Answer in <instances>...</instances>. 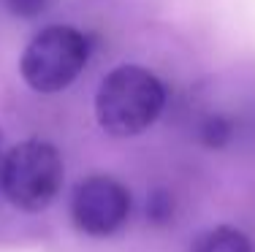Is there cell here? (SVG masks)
Instances as JSON below:
<instances>
[{"label": "cell", "mask_w": 255, "mask_h": 252, "mask_svg": "<svg viewBox=\"0 0 255 252\" xmlns=\"http://www.w3.org/2000/svg\"><path fill=\"white\" fill-rule=\"evenodd\" d=\"M166 87L141 65H120L101 82L95 95V117L112 136H136L160 117Z\"/></svg>", "instance_id": "6da1fadb"}, {"label": "cell", "mask_w": 255, "mask_h": 252, "mask_svg": "<svg viewBox=\"0 0 255 252\" xmlns=\"http://www.w3.org/2000/svg\"><path fill=\"white\" fill-rule=\"evenodd\" d=\"M87 35L68 25H52L25 46L19 68L35 92H60L76 82V76L87 65Z\"/></svg>", "instance_id": "3957f363"}, {"label": "cell", "mask_w": 255, "mask_h": 252, "mask_svg": "<svg viewBox=\"0 0 255 252\" xmlns=\"http://www.w3.org/2000/svg\"><path fill=\"white\" fill-rule=\"evenodd\" d=\"M63 158L46 141H25L3 158L0 187L22 212H44L63 187Z\"/></svg>", "instance_id": "7a4b0ae2"}, {"label": "cell", "mask_w": 255, "mask_h": 252, "mask_svg": "<svg viewBox=\"0 0 255 252\" xmlns=\"http://www.w3.org/2000/svg\"><path fill=\"white\" fill-rule=\"evenodd\" d=\"M130 214V193L112 176H87L76 184L71 198V217L79 231L90 236H109L120 231Z\"/></svg>", "instance_id": "277c9868"}, {"label": "cell", "mask_w": 255, "mask_h": 252, "mask_svg": "<svg viewBox=\"0 0 255 252\" xmlns=\"http://www.w3.org/2000/svg\"><path fill=\"white\" fill-rule=\"evenodd\" d=\"M0 168H3V133H0Z\"/></svg>", "instance_id": "9c48e42d"}, {"label": "cell", "mask_w": 255, "mask_h": 252, "mask_svg": "<svg viewBox=\"0 0 255 252\" xmlns=\"http://www.w3.org/2000/svg\"><path fill=\"white\" fill-rule=\"evenodd\" d=\"M193 252H253V244L242 231L220 225V228L206 231L204 236L193 244Z\"/></svg>", "instance_id": "5b68a950"}, {"label": "cell", "mask_w": 255, "mask_h": 252, "mask_svg": "<svg viewBox=\"0 0 255 252\" xmlns=\"http://www.w3.org/2000/svg\"><path fill=\"white\" fill-rule=\"evenodd\" d=\"M231 133H234V125H231L223 114H209L201 122V128H198L201 141L209 144V147H223V144H228Z\"/></svg>", "instance_id": "8992f818"}, {"label": "cell", "mask_w": 255, "mask_h": 252, "mask_svg": "<svg viewBox=\"0 0 255 252\" xmlns=\"http://www.w3.org/2000/svg\"><path fill=\"white\" fill-rule=\"evenodd\" d=\"M49 5V0H8V8L16 16H38Z\"/></svg>", "instance_id": "ba28073f"}, {"label": "cell", "mask_w": 255, "mask_h": 252, "mask_svg": "<svg viewBox=\"0 0 255 252\" xmlns=\"http://www.w3.org/2000/svg\"><path fill=\"white\" fill-rule=\"evenodd\" d=\"M147 217L155 225H166L174 217V198L166 190H152L147 198Z\"/></svg>", "instance_id": "52a82bcc"}]
</instances>
